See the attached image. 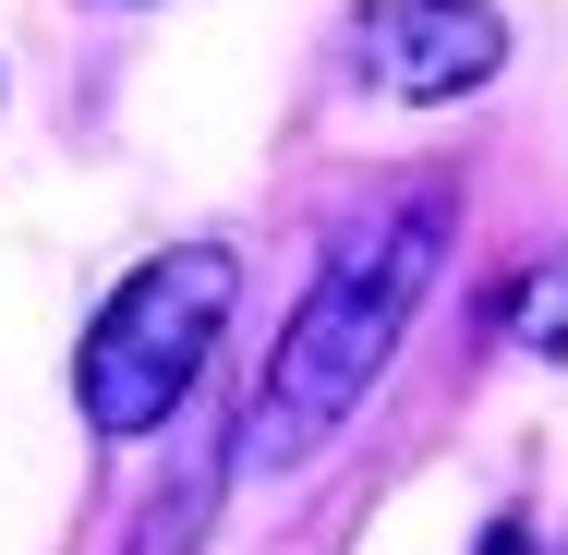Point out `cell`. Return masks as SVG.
<instances>
[{"instance_id": "6da1fadb", "label": "cell", "mask_w": 568, "mask_h": 555, "mask_svg": "<svg viewBox=\"0 0 568 555\" xmlns=\"http://www.w3.org/2000/svg\"><path fill=\"white\" fill-rule=\"evenodd\" d=\"M436 254H448V194H387L327 241L315 290L291 302V327L254 374V411H242V471H303L315 446L339 435L351 411L375 399V374L399 362V338L436 290Z\"/></svg>"}, {"instance_id": "7a4b0ae2", "label": "cell", "mask_w": 568, "mask_h": 555, "mask_svg": "<svg viewBox=\"0 0 568 555\" xmlns=\"http://www.w3.org/2000/svg\"><path fill=\"white\" fill-rule=\"evenodd\" d=\"M230 278L242 266H230L219 241H182V254H158L145 278H121L110 302H98L85 362H73V399H85L98 435H158L206 387L219 327H230Z\"/></svg>"}, {"instance_id": "3957f363", "label": "cell", "mask_w": 568, "mask_h": 555, "mask_svg": "<svg viewBox=\"0 0 568 555\" xmlns=\"http://www.w3.org/2000/svg\"><path fill=\"white\" fill-rule=\"evenodd\" d=\"M351 49H363V73L387 97H471L508 61V24L484 0H363Z\"/></svg>"}, {"instance_id": "277c9868", "label": "cell", "mask_w": 568, "mask_h": 555, "mask_svg": "<svg viewBox=\"0 0 568 555\" xmlns=\"http://www.w3.org/2000/svg\"><path fill=\"white\" fill-rule=\"evenodd\" d=\"M496 327L520 338V350H568V254H545L520 290H496Z\"/></svg>"}, {"instance_id": "5b68a950", "label": "cell", "mask_w": 568, "mask_h": 555, "mask_svg": "<svg viewBox=\"0 0 568 555\" xmlns=\"http://www.w3.org/2000/svg\"><path fill=\"white\" fill-rule=\"evenodd\" d=\"M471 555H545V544H532V520L508 507V520H484V544H471Z\"/></svg>"}]
</instances>
